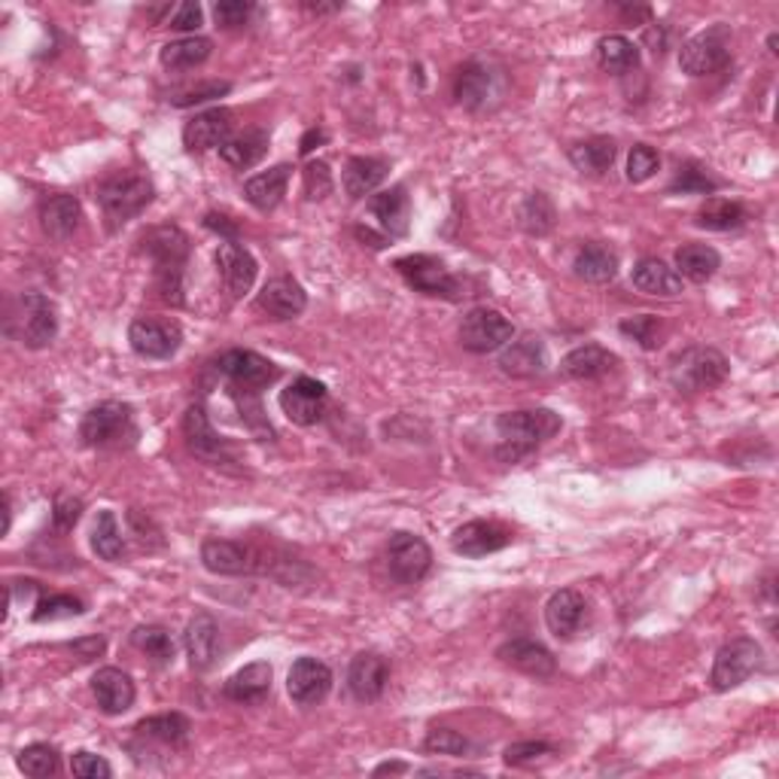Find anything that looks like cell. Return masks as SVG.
I'll return each instance as SVG.
<instances>
[{"mask_svg":"<svg viewBox=\"0 0 779 779\" xmlns=\"http://www.w3.org/2000/svg\"><path fill=\"white\" fill-rule=\"evenodd\" d=\"M561 429V417L548 408L536 412H505L497 417V457L503 463H517L540 448L542 441H548Z\"/></svg>","mask_w":779,"mask_h":779,"instance_id":"1","label":"cell"},{"mask_svg":"<svg viewBox=\"0 0 779 779\" xmlns=\"http://www.w3.org/2000/svg\"><path fill=\"white\" fill-rule=\"evenodd\" d=\"M140 244L156 263V280L164 302L183 305V265L189 259V238L183 228L156 226L140 238Z\"/></svg>","mask_w":779,"mask_h":779,"instance_id":"2","label":"cell"},{"mask_svg":"<svg viewBox=\"0 0 779 779\" xmlns=\"http://www.w3.org/2000/svg\"><path fill=\"white\" fill-rule=\"evenodd\" d=\"M98 202H102L107 228L116 232V228L126 226L128 220H135L152 202L150 177L135 174V171L114 174L98 186Z\"/></svg>","mask_w":779,"mask_h":779,"instance_id":"3","label":"cell"},{"mask_svg":"<svg viewBox=\"0 0 779 779\" xmlns=\"http://www.w3.org/2000/svg\"><path fill=\"white\" fill-rule=\"evenodd\" d=\"M730 365L725 353L716 348H689L670 363V384L679 393H701L718 387L728 377Z\"/></svg>","mask_w":779,"mask_h":779,"instance_id":"4","label":"cell"},{"mask_svg":"<svg viewBox=\"0 0 779 779\" xmlns=\"http://www.w3.org/2000/svg\"><path fill=\"white\" fill-rule=\"evenodd\" d=\"M79 439L86 441L88 448H107V445L135 441L138 439V427H135L131 405L110 399V403L88 408L83 424H79Z\"/></svg>","mask_w":779,"mask_h":779,"instance_id":"5","label":"cell"},{"mask_svg":"<svg viewBox=\"0 0 779 779\" xmlns=\"http://www.w3.org/2000/svg\"><path fill=\"white\" fill-rule=\"evenodd\" d=\"M396 271L405 277V284L415 289V292H424V296H436V299H460V284L457 277L445 268L441 259L436 256H427V253H412V256H403L396 259Z\"/></svg>","mask_w":779,"mask_h":779,"instance_id":"6","label":"cell"},{"mask_svg":"<svg viewBox=\"0 0 779 779\" xmlns=\"http://www.w3.org/2000/svg\"><path fill=\"white\" fill-rule=\"evenodd\" d=\"M758 666H761V645L749 637H737L718 649L709 682L716 692H730L753 676Z\"/></svg>","mask_w":779,"mask_h":779,"instance_id":"7","label":"cell"},{"mask_svg":"<svg viewBox=\"0 0 779 779\" xmlns=\"http://www.w3.org/2000/svg\"><path fill=\"white\" fill-rule=\"evenodd\" d=\"M730 62V31L725 25H716L692 38L682 52H679V67L692 76L716 74Z\"/></svg>","mask_w":779,"mask_h":779,"instance_id":"8","label":"cell"},{"mask_svg":"<svg viewBox=\"0 0 779 779\" xmlns=\"http://www.w3.org/2000/svg\"><path fill=\"white\" fill-rule=\"evenodd\" d=\"M515 339V327L497 308H472L460 323V344L472 353H493Z\"/></svg>","mask_w":779,"mask_h":779,"instance_id":"9","label":"cell"},{"mask_svg":"<svg viewBox=\"0 0 779 779\" xmlns=\"http://www.w3.org/2000/svg\"><path fill=\"white\" fill-rule=\"evenodd\" d=\"M216 369H220V375L228 377L232 387L244 390V393H250V396H256V393L268 387V384H275L277 375H280L271 360H265V356H259L256 351H241V348L223 353V356L216 360Z\"/></svg>","mask_w":779,"mask_h":779,"instance_id":"10","label":"cell"},{"mask_svg":"<svg viewBox=\"0 0 779 779\" xmlns=\"http://www.w3.org/2000/svg\"><path fill=\"white\" fill-rule=\"evenodd\" d=\"M131 351L143 360H171L180 351L183 329L174 320H156V317H138L128 329Z\"/></svg>","mask_w":779,"mask_h":779,"instance_id":"11","label":"cell"},{"mask_svg":"<svg viewBox=\"0 0 779 779\" xmlns=\"http://www.w3.org/2000/svg\"><path fill=\"white\" fill-rule=\"evenodd\" d=\"M433 566L429 545L415 533H393L387 542V569L399 585H417Z\"/></svg>","mask_w":779,"mask_h":779,"instance_id":"12","label":"cell"},{"mask_svg":"<svg viewBox=\"0 0 779 779\" xmlns=\"http://www.w3.org/2000/svg\"><path fill=\"white\" fill-rule=\"evenodd\" d=\"M22 314H19V339L31 351L50 348L55 335H58V311L52 299H46L43 292H25L22 296Z\"/></svg>","mask_w":779,"mask_h":779,"instance_id":"13","label":"cell"},{"mask_svg":"<svg viewBox=\"0 0 779 779\" xmlns=\"http://www.w3.org/2000/svg\"><path fill=\"white\" fill-rule=\"evenodd\" d=\"M183 436H186L189 451L195 453L199 460L211 466H232L235 463V453L228 448V441L211 427L207 412L202 405H192L183 417Z\"/></svg>","mask_w":779,"mask_h":779,"instance_id":"14","label":"cell"},{"mask_svg":"<svg viewBox=\"0 0 779 779\" xmlns=\"http://www.w3.org/2000/svg\"><path fill=\"white\" fill-rule=\"evenodd\" d=\"M327 399L329 393L327 387L317 381V377H296L287 390H280V412L299 424V427H311L317 424L323 412H327Z\"/></svg>","mask_w":779,"mask_h":779,"instance_id":"15","label":"cell"},{"mask_svg":"<svg viewBox=\"0 0 779 779\" xmlns=\"http://www.w3.org/2000/svg\"><path fill=\"white\" fill-rule=\"evenodd\" d=\"M287 692L296 706H305V709L317 706L332 692V670L317 658H299L289 666Z\"/></svg>","mask_w":779,"mask_h":779,"instance_id":"16","label":"cell"},{"mask_svg":"<svg viewBox=\"0 0 779 779\" xmlns=\"http://www.w3.org/2000/svg\"><path fill=\"white\" fill-rule=\"evenodd\" d=\"M202 564L214 576H247L259 569V552L232 540H204Z\"/></svg>","mask_w":779,"mask_h":779,"instance_id":"17","label":"cell"},{"mask_svg":"<svg viewBox=\"0 0 779 779\" xmlns=\"http://www.w3.org/2000/svg\"><path fill=\"white\" fill-rule=\"evenodd\" d=\"M390 682V664L384 654L360 652L348 670V689L360 704H375Z\"/></svg>","mask_w":779,"mask_h":779,"instance_id":"18","label":"cell"},{"mask_svg":"<svg viewBox=\"0 0 779 779\" xmlns=\"http://www.w3.org/2000/svg\"><path fill=\"white\" fill-rule=\"evenodd\" d=\"M216 265H220V275H223V284H226L232 299H241L244 292H250L253 280L259 275V265L253 259V253L247 247H241L238 241H223L220 244Z\"/></svg>","mask_w":779,"mask_h":779,"instance_id":"19","label":"cell"},{"mask_svg":"<svg viewBox=\"0 0 779 779\" xmlns=\"http://www.w3.org/2000/svg\"><path fill=\"white\" fill-rule=\"evenodd\" d=\"M228 140H232V114L223 107L195 114L183 128V143L189 152H204L214 150V147L220 150Z\"/></svg>","mask_w":779,"mask_h":779,"instance_id":"20","label":"cell"},{"mask_svg":"<svg viewBox=\"0 0 779 779\" xmlns=\"http://www.w3.org/2000/svg\"><path fill=\"white\" fill-rule=\"evenodd\" d=\"M512 542V533L493 521H469L463 527H457L451 536V548L463 557H488L493 552H503Z\"/></svg>","mask_w":779,"mask_h":779,"instance_id":"21","label":"cell"},{"mask_svg":"<svg viewBox=\"0 0 779 779\" xmlns=\"http://www.w3.org/2000/svg\"><path fill=\"white\" fill-rule=\"evenodd\" d=\"M183 642H186L189 666L195 673H207L216 664V654H220V625L214 621V616L199 612L192 618L186 625V633H183Z\"/></svg>","mask_w":779,"mask_h":779,"instance_id":"22","label":"cell"},{"mask_svg":"<svg viewBox=\"0 0 779 779\" xmlns=\"http://www.w3.org/2000/svg\"><path fill=\"white\" fill-rule=\"evenodd\" d=\"M92 694L107 716H122L135 704V682L119 666H104L92 676Z\"/></svg>","mask_w":779,"mask_h":779,"instance_id":"23","label":"cell"},{"mask_svg":"<svg viewBox=\"0 0 779 779\" xmlns=\"http://www.w3.org/2000/svg\"><path fill=\"white\" fill-rule=\"evenodd\" d=\"M497 658L503 661V664L515 666L517 673H527V676H536V679H548L554 676V670H557V661H554V654L542 645V642L536 640H509L503 642L500 649H497Z\"/></svg>","mask_w":779,"mask_h":779,"instance_id":"24","label":"cell"},{"mask_svg":"<svg viewBox=\"0 0 779 779\" xmlns=\"http://www.w3.org/2000/svg\"><path fill=\"white\" fill-rule=\"evenodd\" d=\"M256 305L268 317H275V320H292V317H299L308 308V296H305V289L292 277H275V280L265 284Z\"/></svg>","mask_w":779,"mask_h":779,"instance_id":"25","label":"cell"},{"mask_svg":"<svg viewBox=\"0 0 779 779\" xmlns=\"http://www.w3.org/2000/svg\"><path fill=\"white\" fill-rule=\"evenodd\" d=\"M585 597L576 591V588H564L557 591L545 606V625L552 630L557 640H573L578 630H581V621H585Z\"/></svg>","mask_w":779,"mask_h":779,"instance_id":"26","label":"cell"},{"mask_svg":"<svg viewBox=\"0 0 779 779\" xmlns=\"http://www.w3.org/2000/svg\"><path fill=\"white\" fill-rule=\"evenodd\" d=\"M500 369L512 377H536L548 369V351L540 335L509 341V348L500 356Z\"/></svg>","mask_w":779,"mask_h":779,"instance_id":"27","label":"cell"},{"mask_svg":"<svg viewBox=\"0 0 779 779\" xmlns=\"http://www.w3.org/2000/svg\"><path fill=\"white\" fill-rule=\"evenodd\" d=\"M271 676H275V670L268 661H253V664L241 666L235 676H228L226 697L235 704H259L271 692Z\"/></svg>","mask_w":779,"mask_h":779,"instance_id":"28","label":"cell"},{"mask_svg":"<svg viewBox=\"0 0 779 779\" xmlns=\"http://www.w3.org/2000/svg\"><path fill=\"white\" fill-rule=\"evenodd\" d=\"M618 365V356L606 351L600 344H581L576 351H569L561 363V372L573 381H594V377L609 375Z\"/></svg>","mask_w":779,"mask_h":779,"instance_id":"29","label":"cell"},{"mask_svg":"<svg viewBox=\"0 0 779 779\" xmlns=\"http://www.w3.org/2000/svg\"><path fill=\"white\" fill-rule=\"evenodd\" d=\"M369 211L375 216L377 223L384 226V232H390V238H403L408 232V220H412V199L405 186H393L387 192H377L375 199L369 202Z\"/></svg>","mask_w":779,"mask_h":779,"instance_id":"30","label":"cell"},{"mask_svg":"<svg viewBox=\"0 0 779 779\" xmlns=\"http://www.w3.org/2000/svg\"><path fill=\"white\" fill-rule=\"evenodd\" d=\"M289 174H292L289 164H277L271 171L250 177V180L244 183V199H247L256 211H263V214L275 211L277 204L284 202V195H287Z\"/></svg>","mask_w":779,"mask_h":779,"instance_id":"31","label":"cell"},{"mask_svg":"<svg viewBox=\"0 0 779 779\" xmlns=\"http://www.w3.org/2000/svg\"><path fill=\"white\" fill-rule=\"evenodd\" d=\"M83 207L74 195H52L40 207V226L52 241H67L79 226Z\"/></svg>","mask_w":779,"mask_h":779,"instance_id":"32","label":"cell"},{"mask_svg":"<svg viewBox=\"0 0 779 779\" xmlns=\"http://www.w3.org/2000/svg\"><path fill=\"white\" fill-rule=\"evenodd\" d=\"M573 271H576L585 284H609L618 275V253L606 244H585L573 259Z\"/></svg>","mask_w":779,"mask_h":779,"instance_id":"33","label":"cell"},{"mask_svg":"<svg viewBox=\"0 0 779 779\" xmlns=\"http://www.w3.org/2000/svg\"><path fill=\"white\" fill-rule=\"evenodd\" d=\"M630 280H633V287L640 289V292H645V296H664V299H670V296H679V292H682V277H679L670 265L661 263V259H652V256L633 265Z\"/></svg>","mask_w":779,"mask_h":779,"instance_id":"34","label":"cell"},{"mask_svg":"<svg viewBox=\"0 0 779 779\" xmlns=\"http://www.w3.org/2000/svg\"><path fill=\"white\" fill-rule=\"evenodd\" d=\"M387 162L384 159H372V156H353L351 162L344 164V192L351 199H363L372 189H377L387 177Z\"/></svg>","mask_w":779,"mask_h":779,"instance_id":"35","label":"cell"},{"mask_svg":"<svg viewBox=\"0 0 779 779\" xmlns=\"http://www.w3.org/2000/svg\"><path fill=\"white\" fill-rule=\"evenodd\" d=\"M722 256L718 250H713L709 244H682L676 250V275L692 280V284H706L709 277L716 275Z\"/></svg>","mask_w":779,"mask_h":779,"instance_id":"36","label":"cell"},{"mask_svg":"<svg viewBox=\"0 0 779 779\" xmlns=\"http://www.w3.org/2000/svg\"><path fill=\"white\" fill-rule=\"evenodd\" d=\"M618 147L612 138H591L569 147V162L576 164L581 174H606L616 162Z\"/></svg>","mask_w":779,"mask_h":779,"instance_id":"37","label":"cell"},{"mask_svg":"<svg viewBox=\"0 0 779 779\" xmlns=\"http://www.w3.org/2000/svg\"><path fill=\"white\" fill-rule=\"evenodd\" d=\"M457 98L469 110H481L488 107L493 95V74L484 64H466L463 71L457 74Z\"/></svg>","mask_w":779,"mask_h":779,"instance_id":"38","label":"cell"},{"mask_svg":"<svg viewBox=\"0 0 779 779\" xmlns=\"http://www.w3.org/2000/svg\"><path fill=\"white\" fill-rule=\"evenodd\" d=\"M211 50H214V43L207 38H180V40H171V43H164L162 46V67H168V71H189V67H199V64H204L207 58H211Z\"/></svg>","mask_w":779,"mask_h":779,"instance_id":"39","label":"cell"},{"mask_svg":"<svg viewBox=\"0 0 779 779\" xmlns=\"http://www.w3.org/2000/svg\"><path fill=\"white\" fill-rule=\"evenodd\" d=\"M597 58H600V67L609 74H630V71L640 67V50L625 34H606L597 43Z\"/></svg>","mask_w":779,"mask_h":779,"instance_id":"40","label":"cell"},{"mask_svg":"<svg viewBox=\"0 0 779 779\" xmlns=\"http://www.w3.org/2000/svg\"><path fill=\"white\" fill-rule=\"evenodd\" d=\"M265 152H268V135L259 131V128H250V131H244V135H238V138H232L228 143L220 147V156H223L232 168H238V171H247V168H253L256 162H263Z\"/></svg>","mask_w":779,"mask_h":779,"instance_id":"41","label":"cell"},{"mask_svg":"<svg viewBox=\"0 0 779 779\" xmlns=\"http://www.w3.org/2000/svg\"><path fill=\"white\" fill-rule=\"evenodd\" d=\"M135 734L143 740L164 743V746H183L189 740V718L180 716V713L150 716L135 725Z\"/></svg>","mask_w":779,"mask_h":779,"instance_id":"42","label":"cell"},{"mask_svg":"<svg viewBox=\"0 0 779 779\" xmlns=\"http://www.w3.org/2000/svg\"><path fill=\"white\" fill-rule=\"evenodd\" d=\"M92 548H95V554H98L102 561H107V564L122 561V554H126L122 530L116 524V515L110 509L98 512V521H95V527H92Z\"/></svg>","mask_w":779,"mask_h":779,"instance_id":"43","label":"cell"},{"mask_svg":"<svg viewBox=\"0 0 779 779\" xmlns=\"http://www.w3.org/2000/svg\"><path fill=\"white\" fill-rule=\"evenodd\" d=\"M743 223H746V211H743V204L730 202V199H709L697 211V226L709 228V232H734Z\"/></svg>","mask_w":779,"mask_h":779,"instance_id":"44","label":"cell"},{"mask_svg":"<svg viewBox=\"0 0 779 779\" xmlns=\"http://www.w3.org/2000/svg\"><path fill=\"white\" fill-rule=\"evenodd\" d=\"M554 220H557V211H554L552 199L545 192H530L524 204H521V226L527 235L533 238H542L548 235L554 228Z\"/></svg>","mask_w":779,"mask_h":779,"instance_id":"45","label":"cell"},{"mask_svg":"<svg viewBox=\"0 0 779 779\" xmlns=\"http://www.w3.org/2000/svg\"><path fill=\"white\" fill-rule=\"evenodd\" d=\"M19 770L25 773V777H34V779H50L58 773V767H62V758H58V749L55 746H50V743H31V746H25L22 753H19Z\"/></svg>","mask_w":779,"mask_h":779,"instance_id":"46","label":"cell"},{"mask_svg":"<svg viewBox=\"0 0 779 779\" xmlns=\"http://www.w3.org/2000/svg\"><path fill=\"white\" fill-rule=\"evenodd\" d=\"M131 642H135L147 658H150L152 664L164 666L174 661V652H177L174 640H171V633H168L164 628H159V625H143V628H138L135 633H131Z\"/></svg>","mask_w":779,"mask_h":779,"instance_id":"47","label":"cell"},{"mask_svg":"<svg viewBox=\"0 0 779 779\" xmlns=\"http://www.w3.org/2000/svg\"><path fill=\"white\" fill-rule=\"evenodd\" d=\"M716 177L694 162L679 164L676 177H673V183H670V192H676V195H709V192H716Z\"/></svg>","mask_w":779,"mask_h":779,"instance_id":"48","label":"cell"},{"mask_svg":"<svg viewBox=\"0 0 779 779\" xmlns=\"http://www.w3.org/2000/svg\"><path fill=\"white\" fill-rule=\"evenodd\" d=\"M86 612V604L76 600L71 594H52V597H43L34 609V621L43 625V621H58V618H74Z\"/></svg>","mask_w":779,"mask_h":779,"instance_id":"49","label":"cell"},{"mask_svg":"<svg viewBox=\"0 0 779 779\" xmlns=\"http://www.w3.org/2000/svg\"><path fill=\"white\" fill-rule=\"evenodd\" d=\"M661 168V156L649 143H637L628 156V180L630 183H645L649 177Z\"/></svg>","mask_w":779,"mask_h":779,"instance_id":"50","label":"cell"},{"mask_svg":"<svg viewBox=\"0 0 779 779\" xmlns=\"http://www.w3.org/2000/svg\"><path fill=\"white\" fill-rule=\"evenodd\" d=\"M424 749L433 755H466L469 753V740L451 728H433L427 734V740H424Z\"/></svg>","mask_w":779,"mask_h":779,"instance_id":"51","label":"cell"},{"mask_svg":"<svg viewBox=\"0 0 779 779\" xmlns=\"http://www.w3.org/2000/svg\"><path fill=\"white\" fill-rule=\"evenodd\" d=\"M228 92H232V86H228V83H202V86H192V88H183V92H174L168 102L174 104V107H195V104L223 98V95H228Z\"/></svg>","mask_w":779,"mask_h":779,"instance_id":"52","label":"cell"},{"mask_svg":"<svg viewBox=\"0 0 779 779\" xmlns=\"http://www.w3.org/2000/svg\"><path fill=\"white\" fill-rule=\"evenodd\" d=\"M548 755H554L552 743H545V740L512 743V746L505 749V765H515V767L536 765V761L548 758Z\"/></svg>","mask_w":779,"mask_h":779,"instance_id":"53","label":"cell"},{"mask_svg":"<svg viewBox=\"0 0 779 779\" xmlns=\"http://www.w3.org/2000/svg\"><path fill=\"white\" fill-rule=\"evenodd\" d=\"M621 332H625V335H630L633 341H640L645 351H654V348H658V332H661V323H658V317L640 314V317H630V320H625V323H621Z\"/></svg>","mask_w":779,"mask_h":779,"instance_id":"54","label":"cell"},{"mask_svg":"<svg viewBox=\"0 0 779 779\" xmlns=\"http://www.w3.org/2000/svg\"><path fill=\"white\" fill-rule=\"evenodd\" d=\"M253 15V3H247V0H220L214 7V19L216 25L226 28V31H232V28H244L247 22H250Z\"/></svg>","mask_w":779,"mask_h":779,"instance_id":"55","label":"cell"},{"mask_svg":"<svg viewBox=\"0 0 779 779\" xmlns=\"http://www.w3.org/2000/svg\"><path fill=\"white\" fill-rule=\"evenodd\" d=\"M332 192V171L327 162H311L305 168V195L311 202H320Z\"/></svg>","mask_w":779,"mask_h":779,"instance_id":"56","label":"cell"},{"mask_svg":"<svg viewBox=\"0 0 779 779\" xmlns=\"http://www.w3.org/2000/svg\"><path fill=\"white\" fill-rule=\"evenodd\" d=\"M71 770H74L76 777H83V779L114 777V767L107 765L102 755H92V753H76L74 758H71Z\"/></svg>","mask_w":779,"mask_h":779,"instance_id":"57","label":"cell"},{"mask_svg":"<svg viewBox=\"0 0 779 779\" xmlns=\"http://www.w3.org/2000/svg\"><path fill=\"white\" fill-rule=\"evenodd\" d=\"M83 515V500L76 497H58L55 509H52V524L58 533H71L76 527V521Z\"/></svg>","mask_w":779,"mask_h":779,"instance_id":"58","label":"cell"},{"mask_svg":"<svg viewBox=\"0 0 779 779\" xmlns=\"http://www.w3.org/2000/svg\"><path fill=\"white\" fill-rule=\"evenodd\" d=\"M202 19L204 13L199 3H180L174 19H171V28H174V31H199V28H202Z\"/></svg>","mask_w":779,"mask_h":779,"instance_id":"59","label":"cell"},{"mask_svg":"<svg viewBox=\"0 0 779 779\" xmlns=\"http://www.w3.org/2000/svg\"><path fill=\"white\" fill-rule=\"evenodd\" d=\"M104 649H107L104 637H86V640L71 642V652H74L79 661H95V658H102Z\"/></svg>","mask_w":779,"mask_h":779,"instance_id":"60","label":"cell"},{"mask_svg":"<svg viewBox=\"0 0 779 779\" xmlns=\"http://www.w3.org/2000/svg\"><path fill=\"white\" fill-rule=\"evenodd\" d=\"M204 226L211 228V232H216V235H223L226 241H238V226H235V223H228V216L207 214L204 216Z\"/></svg>","mask_w":779,"mask_h":779,"instance_id":"61","label":"cell"},{"mask_svg":"<svg viewBox=\"0 0 779 779\" xmlns=\"http://www.w3.org/2000/svg\"><path fill=\"white\" fill-rule=\"evenodd\" d=\"M323 140H327V131H323V128H311L302 138V147H299V150H302V156H308V152L314 150L317 143H323Z\"/></svg>","mask_w":779,"mask_h":779,"instance_id":"62","label":"cell"},{"mask_svg":"<svg viewBox=\"0 0 779 779\" xmlns=\"http://www.w3.org/2000/svg\"><path fill=\"white\" fill-rule=\"evenodd\" d=\"M408 767L403 765V761H393V765H381L375 767V777H384V773H405Z\"/></svg>","mask_w":779,"mask_h":779,"instance_id":"63","label":"cell"}]
</instances>
